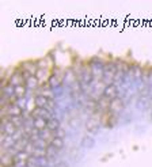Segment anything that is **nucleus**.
Wrapping results in <instances>:
<instances>
[{
  "instance_id": "1",
  "label": "nucleus",
  "mask_w": 152,
  "mask_h": 167,
  "mask_svg": "<svg viewBox=\"0 0 152 167\" xmlns=\"http://www.w3.org/2000/svg\"><path fill=\"white\" fill-rule=\"evenodd\" d=\"M94 76H92L91 71L88 68H83L81 72L79 73V84L81 87V90L84 92H88L92 87V83H94Z\"/></svg>"
},
{
  "instance_id": "2",
  "label": "nucleus",
  "mask_w": 152,
  "mask_h": 167,
  "mask_svg": "<svg viewBox=\"0 0 152 167\" xmlns=\"http://www.w3.org/2000/svg\"><path fill=\"white\" fill-rule=\"evenodd\" d=\"M117 75V65L114 63H107L105 65V69H103V76L102 79L106 83V86L114 83V79H116Z\"/></svg>"
},
{
  "instance_id": "3",
  "label": "nucleus",
  "mask_w": 152,
  "mask_h": 167,
  "mask_svg": "<svg viewBox=\"0 0 152 167\" xmlns=\"http://www.w3.org/2000/svg\"><path fill=\"white\" fill-rule=\"evenodd\" d=\"M103 69H105V65H103L99 60H92L91 61L90 71L92 73V76H94V79H99V77L103 76Z\"/></svg>"
},
{
  "instance_id": "4",
  "label": "nucleus",
  "mask_w": 152,
  "mask_h": 167,
  "mask_svg": "<svg viewBox=\"0 0 152 167\" xmlns=\"http://www.w3.org/2000/svg\"><path fill=\"white\" fill-rule=\"evenodd\" d=\"M102 94H103V98L107 99L109 102H112L117 98V95H118V87L116 86V84H109V86H106L105 88H103Z\"/></svg>"
},
{
  "instance_id": "5",
  "label": "nucleus",
  "mask_w": 152,
  "mask_h": 167,
  "mask_svg": "<svg viewBox=\"0 0 152 167\" xmlns=\"http://www.w3.org/2000/svg\"><path fill=\"white\" fill-rule=\"evenodd\" d=\"M2 131L7 136H12V135H15V132L18 131V128L10 121V118H4L3 122H2Z\"/></svg>"
},
{
  "instance_id": "6",
  "label": "nucleus",
  "mask_w": 152,
  "mask_h": 167,
  "mask_svg": "<svg viewBox=\"0 0 152 167\" xmlns=\"http://www.w3.org/2000/svg\"><path fill=\"white\" fill-rule=\"evenodd\" d=\"M4 113L8 117H18L22 116V109L16 103H8V105L4 106Z\"/></svg>"
},
{
  "instance_id": "7",
  "label": "nucleus",
  "mask_w": 152,
  "mask_h": 167,
  "mask_svg": "<svg viewBox=\"0 0 152 167\" xmlns=\"http://www.w3.org/2000/svg\"><path fill=\"white\" fill-rule=\"evenodd\" d=\"M33 117L34 118H42V120H45V121H50L52 118H54L53 114H52L49 110L39 109V107H37V109L33 111Z\"/></svg>"
},
{
  "instance_id": "8",
  "label": "nucleus",
  "mask_w": 152,
  "mask_h": 167,
  "mask_svg": "<svg viewBox=\"0 0 152 167\" xmlns=\"http://www.w3.org/2000/svg\"><path fill=\"white\" fill-rule=\"evenodd\" d=\"M37 64H34V63H25L23 64V75L27 79V77H30V76H35V73H37Z\"/></svg>"
},
{
  "instance_id": "9",
  "label": "nucleus",
  "mask_w": 152,
  "mask_h": 167,
  "mask_svg": "<svg viewBox=\"0 0 152 167\" xmlns=\"http://www.w3.org/2000/svg\"><path fill=\"white\" fill-rule=\"evenodd\" d=\"M2 165L4 167H12L14 165H16L15 156H14V155H11V154H8V152L3 154L2 155Z\"/></svg>"
},
{
  "instance_id": "10",
  "label": "nucleus",
  "mask_w": 152,
  "mask_h": 167,
  "mask_svg": "<svg viewBox=\"0 0 152 167\" xmlns=\"http://www.w3.org/2000/svg\"><path fill=\"white\" fill-rule=\"evenodd\" d=\"M151 105V95H141L137 101V107L140 110H145Z\"/></svg>"
},
{
  "instance_id": "11",
  "label": "nucleus",
  "mask_w": 152,
  "mask_h": 167,
  "mask_svg": "<svg viewBox=\"0 0 152 167\" xmlns=\"http://www.w3.org/2000/svg\"><path fill=\"white\" fill-rule=\"evenodd\" d=\"M23 80L26 81V77L23 73H14L10 79V84H12L14 87H18V86H22V84H23Z\"/></svg>"
},
{
  "instance_id": "12",
  "label": "nucleus",
  "mask_w": 152,
  "mask_h": 167,
  "mask_svg": "<svg viewBox=\"0 0 152 167\" xmlns=\"http://www.w3.org/2000/svg\"><path fill=\"white\" fill-rule=\"evenodd\" d=\"M49 102H50V99L45 98L44 95H38V96H37V98L34 99L35 106L39 107V109H46V110H48V107H49Z\"/></svg>"
},
{
  "instance_id": "13",
  "label": "nucleus",
  "mask_w": 152,
  "mask_h": 167,
  "mask_svg": "<svg viewBox=\"0 0 152 167\" xmlns=\"http://www.w3.org/2000/svg\"><path fill=\"white\" fill-rule=\"evenodd\" d=\"M62 83V77L60 76V73L58 72H54L53 75H50L49 77V84L52 88H56V87H60Z\"/></svg>"
},
{
  "instance_id": "14",
  "label": "nucleus",
  "mask_w": 152,
  "mask_h": 167,
  "mask_svg": "<svg viewBox=\"0 0 152 167\" xmlns=\"http://www.w3.org/2000/svg\"><path fill=\"white\" fill-rule=\"evenodd\" d=\"M122 106H124V102H122V99L120 98H116L114 101L109 102V110L113 111V113H117V111H121L122 110Z\"/></svg>"
},
{
  "instance_id": "15",
  "label": "nucleus",
  "mask_w": 152,
  "mask_h": 167,
  "mask_svg": "<svg viewBox=\"0 0 152 167\" xmlns=\"http://www.w3.org/2000/svg\"><path fill=\"white\" fill-rule=\"evenodd\" d=\"M86 128L88 132L91 133H96L99 131V121L95 120V118H90L87 122H86Z\"/></svg>"
},
{
  "instance_id": "16",
  "label": "nucleus",
  "mask_w": 152,
  "mask_h": 167,
  "mask_svg": "<svg viewBox=\"0 0 152 167\" xmlns=\"http://www.w3.org/2000/svg\"><path fill=\"white\" fill-rule=\"evenodd\" d=\"M15 143L16 141L12 136H7V135H4V137H3V140H2V146L6 151H8L10 148H12L14 146H15Z\"/></svg>"
},
{
  "instance_id": "17",
  "label": "nucleus",
  "mask_w": 152,
  "mask_h": 167,
  "mask_svg": "<svg viewBox=\"0 0 152 167\" xmlns=\"http://www.w3.org/2000/svg\"><path fill=\"white\" fill-rule=\"evenodd\" d=\"M34 129L35 131H44V129H48V121L42 120V118H34Z\"/></svg>"
},
{
  "instance_id": "18",
  "label": "nucleus",
  "mask_w": 152,
  "mask_h": 167,
  "mask_svg": "<svg viewBox=\"0 0 152 167\" xmlns=\"http://www.w3.org/2000/svg\"><path fill=\"white\" fill-rule=\"evenodd\" d=\"M58 128H60V121L57 118H52L50 121H48V129L50 132H56Z\"/></svg>"
},
{
  "instance_id": "19",
  "label": "nucleus",
  "mask_w": 152,
  "mask_h": 167,
  "mask_svg": "<svg viewBox=\"0 0 152 167\" xmlns=\"http://www.w3.org/2000/svg\"><path fill=\"white\" fill-rule=\"evenodd\" d=\"M26 84H22V86H18L15 87V98L16 99H22L25 98V94H26Z\"/></svg>"
},
{
  "instance_id": "20",
  "label": "nucleus",
  "mask_w": 152,
  "mask_h": 167,
  "mask_svg": "<svg viewBox=\"0 0 152 167\" xmlns=\"http://www.w3.org/2000/svg\"><path fill=\"white\" fill-rule=\"evenodd\" d=\"M39 132V139L45 140V141H52L53 140V137H52V132L49 131V129H44V131H38Z\"/></svg>"
},
{
  "instance_id": "21",
  "label": "nucleus",
  "mask_w": 152,
  "mask_h": 167,
  "mask_svg": "<svg viewBox=\"0 0 152 167\" xmlns=\"http://www.w3.org/2000/svg\"><path fill=\"white\" fill-rule=\"evenodd\" d=\"M37 77L35 76H30V77H27L26 79V87L29 88V90H33V88H35L37 87Z\"/></svg>"
},
{
  "instance_id": "22",
  "label": "nucleus",
  "mask_w": 152,
  "mask_h": 167,
  "mask_svg": "<svg viewBox=\"0 0 152 167\" xmlns=\"http://www.w3.org/2000/svg\"><path fill=\"white\" fill-rule=\"evenodd\" d=\"M46 156L48 158H54V156H56V155H57V148L56 147H54V146H52V144L49 143V146H48L46 147Z\"/></svg>"
},
{
  "instance_id": "23",
  "label": "nucleus",
  "mask_w": 152,
  "mask_h": 167,
  "mask_svg": "<svg viewBox=\"0 0 152 167\" xmlns=\"http://www.w3.org/2000/svg\"><path fill=\"white\" fill-rule=\"evenodd\" d=\"M52 146H54L57 150H61L64 147V139H60V137H53V140L50 141Z\"/></svg>"
},
{
  "instance_id": "24",
  "label": "nucleus",
  "mask_w": 152,
  "mask_h": 167,
  "mask_svg": "<svg viewBox=\"0 0 152 167\" xmlns=\"http://www.w3.org/2000/svg\"><path fill=\"white\" fill-rule=\"evenodd\" d=\"M64 80L68 81L69 86H73V84L76 83V81H75V75H73V72L71 71V69H69V71L65 73V79H64Z\"/></svg>"
},
{
  "instance_id": "25",
  "label": "nucleus",
  "mask_w": 152,
  "mask_h": 167,
  "mask_svg": "<svg viewBox=\"0 0 152 167\" xmlns=\"http://www.w3.org/2000/svg\"><path fill=\"white\" fill-rule=\"evenodd\" d=\"M39 95H44L45 98L50 99V101L54 98V96H56V95H54V91H52L50 88H45V87H44V90L41 91V94H39Z\"/></svg>"
},
{
  "instance_id": "26",
  "label": "nucleus",
  "mask_w": 152,
  "mask_h": 167,
  "mask_svg": "<svg viewBox=\"0 0 152 167\" xmlns=\"http://www.w3.org/2000/svg\"><path fill=\"white\" fill-rule=\"evenodd\" d=\"M33 144H34V147H35V148H41V150H46V147L49 146V144H48L45 140H42V139L35 140V141L33 143Z\"/></svg>"
},
{
  "instance_id": "27",
  "label": "nucleus",
  "mask_w": 152,
  "mask_h": 167,
  "mask_svg": "<svg viewBox=\"0 0 152 167\" xmlns=\"http://www.w3.org/2000/svg\"><path fill=\"white\" fill-rule=\"evenodd\" d=\"M26 166L27 167H41L38 160H37V158H34V156H30L26 160Z\"/></svg>"
},
{
  "instance_id": "28",
  "label": "nucleus",
  "mask_w": 152,
  "mask_h": 167,
  "mask_svg": "<svg viewBox=\"0 0 152 167\" xmlns=\"http://www.w3.org/2000/svg\"><path fill=\"white\" fill-rule=\"evenodd\" d=\"M83 147H86V148L94 147V139H92V137L86 136V137L83 139Z\"/></svg>"
},
{
  "instance_id": "29",
  "label": "nucleus",
  "mask_w": 152,
  "mask_h": 167,
  "mask_svg": "<svg viewBox=\"0 0 152 167\" xmlns=\"http://www.w3.org/2000/svg\"><path fill=\"white\" fill-rule=\"evenodd\" d=\"M35 77L38 80H45L46 79V72H45V69L44 68H39L38 71H37V73H35Z\"/></svg>"
},
{
  "instance_id": "30",
  "label": "nucleus",
  "mask_w": 152,
  "mask_h": 167,
  "mask_svg": "<svg viewBox=\"0 0 152 167\" xmlns=\"http://www.w3.org/2000/svg\"><path fill=\"white\" fill-rule=\"evenodd\" d=\"M148 88H150V95L152 96V69L150 71V75H148Z\"/></svg>"
},
{
  "instance_id": "31",
  "label": "nucleus",
  "mask_w": 152,
  "mask_h": 167,
  "mask_svg": "<svg viewBox=\"0 0 152 167\" xmlns=\"http://www.w3.org/2000/svg\"><path fill=\"white\" fill-rule=\"evenodd\" d=\"M64 136H65V133L64 131H62L61 128H58L56 132H54V137H60V139H64Z\"/></svg>"
},
{
  "instance_id": "32",
  "label": "nucleus",
  "mask_w": 152,
  "mask_h": 167,
  "mask_svg": "<svg viewBox=\"0 0 152 167\" xmlns=\"http://www.w3.org/2000/svg\"><path fill=\"white\" fill-rule=\"evenodd\" d=\"M26 102H27V101H26L25 98H22V99H19V101H18V103H16V105L19 106L21 109H22V107H23V109H25V107H26Z\"/></svg>"
}]
</instances>
